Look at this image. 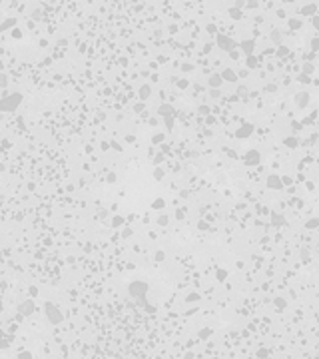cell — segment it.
I'll use <instances>...</instances> for the list:
<instances>
[{"label":"cell","mask_w":319,"mask_h":359,"mask_svg":"<svg viewBox=\"0 0 319 359\" xmlns=\"http://www.w3.org/2000/svg\"><path fill=\"white\" fill-rule=\"evenodd\" d=\"M20 102H22V94H10V96H6V98L0 100V110L2 112H12V110H16L18 106H20Z\"/></svg>","instance_id":"obj_1"},{"label":"cell","mask_w":319,"mask_h":359,"mask_svg":"<svg viewBox=\"0 0 319 359\" xmlns=\"http://www.w3.org/2000/svg\"><path fill=\"white\" fill-rule=\"evenodd\" d=\"M128 291H130L132 297H142V295H146V291H148V285H146L144 281H132L130 287H128Z\"/></svg>","instance_id":"obj_2"},{"label":"cell","mask_w":319,"mask_h":359,"mask_svg":"<svg viewBox=\"0 0 319 359\" xmlns=\"http://www.w3.org/2000/svg\"><path fill=\"white\" fill-rule=\"evenodd\" d=\"M46 317H48L52 323H60V321L64 319V315L60 313V309H58L54 303H46Z\"/></svg>","instance_id":"obj_3"},{"label":"cell","mask_w":319,"mask_h":359,"mask_svg":"<svg viewBox=\"0 0 319 359\" xmlns=\"http://www.w3.org/2000/svg\"><path fill=\"white\" fill-rule=\"evenodd\" d=\"M217 46H220L221 50H233L235 48V42L231 38H227V36H220L217 38Z\"/></svg>","instance_id":"obj_4"},{"label":"cell","mask_w":319,"mask_h":359,"mask_svg":"<svg viewBox=\"0 0 319 359\" xmlns=\"http://www.w3.org/2000/svg\"><path fill=\"white\" fill-rule=\"evenodd\" d=\"M18 311L22 315H30L34 311V303H32V299H28V301H22V303L18 305Z\"/></svg>","instance_id":"obj_5"},{"label":"cell","mask_w":319,"mask_h":359,"mask_svg":"<svg viewBox=\"0 0 319 359\" xmlns=\"http://www.w3.org/2000/svg\"><path fill=\"white\" fill-rule=\"evenodd\" d=\"M295 102H297L299 108H305V106L309 104V94H307V92H299V94L295 96Z\"/></svg>","instance_id":"obj_6"},{"label":"cell","mask_w":319,"mask_h":359,"mask_svg":"<svg viewBox=\"0 0 319 359\" xmlns=\"http://www.w3.org/2000/svg\"><path fill=\"white\" fill-rule=\"evenodd\" d=\"M267 186L273 188V190H281L283 182H281V178H277V176H269V178H267Z\"/></svg>","instance_id":"obj_7"},{"label":"cell","mask_w":319,"mask_h":359,"mask_svg":"<svg viewBox=\"0 0 319 359\" xmlns=\"http://www.w3.org/2000/svg\"><path fill=\"white\" fill-rule=\"evenodd\" d=\"M221 80H227V82H235V80H237V74H233V70L226 68V70L221 72Z\"/></svg>","instance_id":"obj_8"},{"label":"cell","mask_w":319,"mask_h":359,"mask_svg":"<svg viewBox=\"0 0 319 359\" xmlns=\"http://www.w3.org/2000/svg\"><path fill=\"white\" fill-rule=\"evenodd\" d=\"M245 162H248V164H257V162H259V152H255V150H249L248 156H245Z\"/></svg>","instance_id":"obj_9"},{"label":"cell","mask_w":319,"mask_h":359,"mask_svg":"<svg viewBox=\"0 0 319 359\" xmlns=\"http://www.w3.org/2000/svg\"><path fill=\"white\" fill-rule=\"evenodd\" d=\"M208 82H209V86H211V88H217V86H221V82H223V80H221V74H211Z\"/></svg>","instance_id":"obj_10"},{"label":"cell","mask_w":319,"mask_h":359,"mask_svg":"<svg viewBox=\"0 0 319 359\" xmlns=\"http://www.w3.org/2000/svg\"><path fill=\"white\" fill-rule=\"evenodd\" d=\"M251 130H253V128L249 126V124H248V126H242L239 130H237V136H239V138H248L249 134H251Z\"/></svg>","instance_id":"obj_11"},{"label":"cell","mask_w":319,"mask_h":359,"mask_svg":"<svg viewBox=\"0 0 319 359\" xmlns=\"http://www.w3.org/2000/svg\"><path fill=\"white\" fill-rule=\"evenodd\" d=\"M242 50L245 52L248 56H251L253 52V40H248V42H242Z\"/></svg>","instance_id":"obj_12"},{"label":"cell","mask_w":319,"mask_h":359,"mask_svg":"<svg viewBox=\"0 0 319 359\" xmlns=\"http://www.w3.org/2000/svg\"><path fill=\"white\" fill-rule=\"evenodd\" d=\"M271 40H273L275 44H281V34L277 32V30H273V32H271Z\"/></svg>","instance_id":"obj_13"},{"label":"cell","mask_w":319,"mask_h":359,"mask_svg":"<svg viewBox=\"0 0 319 359\" xmlns=\"http://www.w3.org/2000/svg\"><path fill=\"white\" fill-rule=\"evenodd\" d=\"M303 14H313L315 12V4H307V6H303Z\"/></svg>","instance_id":"obj_14"},{"label":"cell","mask_w":319,"mask_h":359,"mask_svg":"<svg viewBox=\"0 0 319 359\" xmlns=\"http://www.w3.org/2000/svg\"><path fill=\"white\" fill-rule=\"evenodd\" d=\"M6 84H8V76L4 72H0V88H6Z\"/></svg>","instance_id":"obj_15"},{"label":"cell","mask_w":319,"mask_h":359,"mask_svg":"<svg viewBox=\"0 0 319 359\" xmlns=\"http://www.w3.org/2000/svg\"><path fill=\"white\" fill-rule=\"evenodd\" d=\"M299 26H301V22H299L297 18H291V20H289V28H291V30H297Z\"/></svg>","instance_id":"obj_16"},{"label":"cell","mask_w":319,"mask_h":359,"mask_svg":"<svg viewBox=\"0 0 319 359\" xmlns=\"http://www.w3.org/2000/svg\"><path fill=\"white\" fill-rule=\"evenodd\" d=\"M309 74H313V66L311 64H303V76H309Z\"/></svg>","instance_id":"obj_17"},{"label":"cell","mask_w":319,"mask_h":359,"mask_svg":"<svg viewBox=\"0 0 319 359\" xmlns=\"http://www.w3.org/2000/svg\"><path fill=\"white\" fill-rule=\"evenodd\" d=\"M285 146H289V148H295V146H297V140H295V138H285Z\"/></svg>","instance_id":"obj_18"},{"label":"cell","mask_w":319,"mask_h":359,"mask_svg":"<svg viewBox=\"0 0 319 359\" xmlns=\"http://www.w3.org/2000/svg\"><path fill=\"white\" fill-rule=\"evenodd\" d=\"M140 96H142V98H148V96H150V88H148V86H144V90H140Z\"/></svg>","instance_id":"obj_19"},{"label":"cell","mask_w":319,"mask_h":359,"mask_svg":"<svg viewBox=\"0 0 319 359\" xmlns=\"http://www.w3.org/2000/svg\"><path fill=\"white\" fill-rule=\"evenodd\" d=\"M18 359H32V353H28V351H22V353L18 355Z\"/></svg>","instance_id":"obj_20"},{"label":"cell","mask_w":319,"mask_h":359,"mask_svg":"<svg viewBox=\"0 0 319 359\" xmlns=\"http://www.w3.org/2000/svg\"><path fill=\"white\" fill-rule=\"evenodd\" d=\"M319 226V220H309L307 221V227H317Z\"/></svg>","instance_id":"obj_21"},{"label":"cell","mask_w":319,"mask_h":359,"mask_svg":"<svg viewBox=\"0 0 319 359\" xmlns=\"http://www.w3.org/2000/svg\"><path fill=\"white\" fill-rule=\"evenodd\" d=\"M160 112H162V114H170L172 108H170V106H162V108H160Z\"/></svg>","instance_id":"obj_22"},{"label":"cell","mask_w":319,"mask_h":359,"mask_svg":"<svg viewBox=\"0 0 319 359\" xmlns=\"http://www.w3.org/2000/svg\"><path fill=\"white\" fill-rule=\"evenodd\" d=\"M248 66H249V68L255 66V58H253V56H249V58H248Z\"/></svg>","instance_id":"obj_23"},{"label":"cell","mask_w":319,"mask_h":359,"mask_svg":"<svg viewBox=\"0 0 319 359\" xmlns=\"http://www.w3.org/2000/svg\"><path fill=\"white\" fill-rule=\"evenodd\" d=\"M229 14H231L233 18H239V10H237V8H231V12H229Z\"/></svg>","instance_id":"obj_24"},{"label":"cell","mask_w":319,"mask_h":359,"mask_svg":"<svg viewBox=\"0 0 319 359\" xmlns=\"http://www.w3.org/2000/svg\"><path fill=\"white\" fill-rule=\"evenodd\" d=\"M273 224H277V226H279V224H283V218H279V215H275V218H273Z\"/></svg>","instance_id":"obj_25"},{"label":"cell","mask_w":319,"mask_h":359,"mask_svg":"<svg viewBox=\"0 0 319 359\" xmlns=\"http://www.w3.org/2000/svg\"><path fill=\"white\" fill-rule=\"evenodd\" d=\"M158 224H162V226H166V224H168V218H166V215H162V218H160V220H158Z\"/></svg>","instance_id":"obj_26"},{"label":"cell","mask_w":319,"mask_h":359,"mask_svg":"<svg viewBox=\"0 0 319 359\" xmlns=\"http://www.w3.org/2000/svg\"><path fill=\"white\" fill-rule=\"evenodd\" d=\"M311 48H313V50H319V40H313V42H311Z\"/></svg>","instance_id":"obj_27"},{"label":"cell","mask_w":319,"mask_h":359,"mask_svg":"<svg viewBox=\"0 0 319 359\" xmlns=\"http://www.w3.org/2000/svg\"><path fill=\"white\" fill-rule=\"evenodd\" d=\"M154 208H164V202H162V199H160V202H156Z\"/></svg>","instance_id":"obj_28"}]
</instances>
